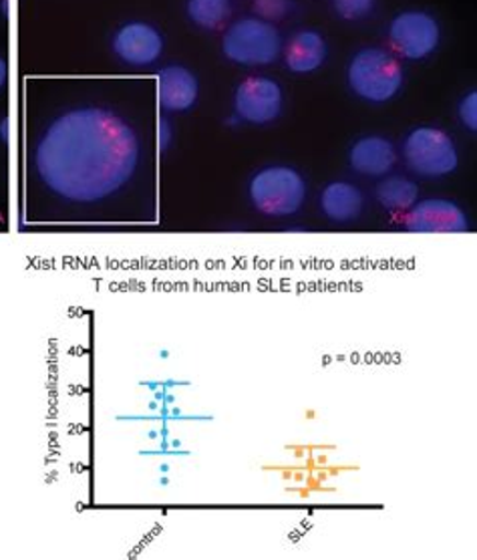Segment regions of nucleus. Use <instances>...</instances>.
I'll return each instance as SVG.
<instances>
[{"label": "nucleus", "instance_id": "nucleus-1", "mask_svg": "<svg viewBox=\"0 0 477 560\" xmlns=\"http://www.w3.org/2000/svg\"><path fill=\"white\" fill-rule=\"evenodd\" d=\"M139 160L138 131L105 107H77L55 117L35 148L38 179L71 205H97L124 190Z\"/></svg>", "mask_w": 477, "mask_h": 560}, {"label": "nucleus", "instance_id": "nucleus-9", "mask_svg": "<svg viewBox=\"0 0 477 560\" xmlns=\"http://www.w3.org/2000/svg\"><path fill=\"white\" fill-rule=\"evenodd\" d=\"M114 52L127 65H153L164 52V37L150 23L133 21L121 26L114 37Z\"/></svg>", "mask_w": 477, "mask_h": 560}, {"label": "nucleus", "instance_id": "nucleus-2", "mask_svg": "<svg viewBox=\"0 0 477 560\" xmlns=\"http://www.w3.org/2000/svg\"><path fill=\"white\" fill-rule=\"evenodd\" d=\"M403 67L387 49L364 47L352 55L347 69L349 88L367 103H387L402 91Z\"/></svg>", "mask_w": 477, "mask_h": 560}, {"label": "nucleus", "instance_id": "nucleus-21", "mask_svg": "<svg viewBox=\"0 0 477 560\" xmlns=\"http://www.w3.org/2000/svg\"><path fill=\"white\" fill-rule=\"evenodd\" d=\"M0 133H2V140L7 141V133H9V119H2V124H0Z\"/></svg>", "mask_w": 477, "mask_h": 560}, {"label": "nucleus", "instance_id": "nucleus-13", "mask_svg": "<svg viewBox=\"0 0 477 560\" xmlns=\"http://www.w3.org/2000/svg\"><path fill=\"white\" fill-rule=\"evenodd\" d=\"M363 194L351 182H330L321 194V210L333 222H352L363 210Z\"/></svg>", "mask_w": 477, "mask_h": 560}, {"label": "nucleus", "instance_id": "nucleus-6", "mask_svg": "<svg viewBox=\"0 0 477 560\" xmlns=\"http://www.w3.org/2000/svg\"><path fill=\"white\" fill-rule=\"evenodd\" d=\"M440 40V23L426 11H405L391 21V47L407 61L428 59L429 55L438 51Z\"/></svg>", "mask_w": 477, "mask_h": 560}, {"label": "nucleus", "instance_id": "nucleus-12", "mask_svg": "<svg viewBox=\"0 0 477 560\" xmlns=\"http://www.w3.org/2000/svg\"><path fill=\"white\" fill-rule=\"evenodd\" d=\"M327 52V40L318 31L302 28L299 33H294L287 43L284 59H287V67L292 73L306 75L325 65Z\"/></svg>", "mask_w": 477, "mask_h": 560}, {"label": "nucleus", "instance_id": "nucleus-18", "mask_svg": "<svg viewBox=\"0 0 477 560\" xmlns=\"http://www.w3.org/2000/svg\"><path fill=\"white\" fill-rule=\"evenodd\" d=\"M457 117L462 121V126L469 131L477 129V93L472 91L467 93L464 100L457 105Z\"/></svg>", "mask_w": 477, "mask_h": 560}, {"label": "nucleus", "instance_id": "nucleus-4", "mask_svg": "<svg viewBox=\"0 0 477 560\" xmlns=\"http://www.w3.org/2000/svg\"><path fill=\"white\" fill-rule=\"evenodd\" d=\"M228 61L244 67L272 65L282 52V37L275 23L258 16H244L228 26L222 38Z\"/></svg>", "mask_w": 477, "mask_h": 560}, {"label": "nucleus", "instance_id": "nucleus-10", "mask_svg": "<svg viewBox=\"0 0 477 560\" xmlns=\"http://www.w3.org/2000/svg\"><path fill=\"white\" fill-rule=\"evenodd\" d=\"M198 77L184 65H167L158 73V102L167 114H184L198 102Z\"/></svg>", "mask_w": 477, "mask_h": 560}, {"label": "nucleus", "instance_id": "nucleus-8", "mask_svg": "<svg viewBox=\"0 0 477 560\" xmlns=\"http://www.w3.org/2000/svg\"><path fill=\"white\" fill-rule=\"evenodd\" d=\"M405 226L409 232L421 234H455L467 232L469 220L459 206L445 198L417 200V205L407 212Z\"/></svg>", "mask_w": 477, "mask_h": 560}, {"label": "nucleus", "instance_id": "nucleus-11", "mask_svg": "<svg viewBox=\"0 0 477 560\" xmlns=\"http://www.w3.org/2000/svg\"><path fill=\"white\" fill-rule=\"evenodd\" d=\"M349 164L364 178H385L397 164V150L387 138L367 136L352 143Z\"/></svg>", "mask_w": 477, "mask_h": 560}, {"label": "nucleus", "instance_id": "nucleus-17", "mask_svg": "<svg viewBox=\"0 0 477 560\" xmlns=\"http://www.w3.org/2000/svg\"><path fill=\"white\" fill-rule=\"evenodd\" d=\"M333 7L345 21H361L373 13L375 0H333Z\"/></svg>", "mask_w": 477, "mask_h": 560}, {"label": "nucleus", "instance_id": "nucleus-7", "mask_svg": "<svg viewBox=\"0 0 477 560\" xmlns=\"http://www.w3.org/2000/svg\"><path fill=\"white\" fill-rule=\"evenodd\" d=\"M282 107L284 93L270 77H251L242 81L234 95L236 117L252 126L272 124L282 114Z\"/></svg>", "mask_w": 477, "mask_h": 560}, {"label": "nucleus", "instance_id": "nucleus-14", "mask_svg": "<svg viewBox=\"0 0 477 560\" xmlns=\"http://www.w3.org/2000/svg\"><path fill=\"white\" fill-rule=\"evenodd\" d=\"M379 205L383 206L387 212L402 214L409 212L417 200H419V186L414 179L403 178V176H389L379 182L377 190Z\"/></svg>", "mask_w": 477, "mask_h": 560}, {"label": "nucleus", "instance_id": "nucleus-16", "mask_svg": "<svg viewBox=\"0 0 477 560\" xmlns=\"http://www.w3.org/2000/svg\"><path fill=\"white\" fill-rule=\"evenodd\" d=\"M292 11H294L292 0H256L254 2L256 16L263 19V21H268V23L284 21Z\"/></svg>", "mask_w": 477, "mask_h": 560}, {"label": "nucleus", "instance_id": "nucleus-5", "mask_svg": "<svg viewBox=\"0 0 477 560\" xmlns=\"http://www.w3.org/2000/svg\"><path fill=\"white\" fill-rule=\"evenodd\" d=\"M403 158L419 178H445L459 166L455 141L440 128H415L405 138Z\"/></svg>", "mask_w": 477, "mask_h": 560}, {"label": "nucleus", "instance_id": "nucleus-20", "mask_svg": "<svg viewBox=\"0 0 477 560\" xmlns=\"http://www.w3.org/2000/svg\"><path fill=\"white\" fill-rule=\"evenodd\" d=\"M7 79H9V65H7V61L0 57V90L4 88Z\"/></svg>", "mask_w": 477, "mask_h": 560}, {"label": "nucleus", "instance_id": "nucleus-15", "mask_svg": "<svg viewBox=\"0 0 477 560\" xmlns=\"http://www.w3.org/2000/svg\"><path fill=\"white\" fill-rule=\"evenodd\" d=\"M186 9L194 25L214 31L226 25L232 14V0H188Z\"/></svg>", "mask_w": 477, "mask_h": 560}, {"label": "nucleus", "instance_id": "nucleus-19", "mask_svg": "<svg viewBox=\"0 0 477 560\" xmlns=\"http://www.w3.org/2000/svg\"><path fill=\"white\" fill-rule=\"evenodd\" d=\"M172 138H174V129L165 119H160L158 121V145H160V150H167L170 143H172Z\"/></svg>", "mask_w": 477, "mask_h": 560}, {"label": "nucleus", "instance_id": "nucleus-3", "mask_svg": "<svg viewBox=\"0 0 477 560\" xmlns=\"http://www.w3.org/2000/svg\"><path fill=\"white\" fill-rule=\"evenodd\" d=\"M251 200L266 217H292L306 202V182L290 166H268L256 172L251 179Z\"/></svg>", "mask_w": 477, "mask_h": 560}]
</instances>
